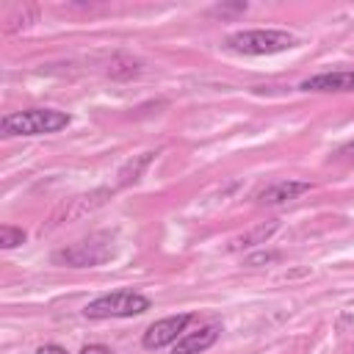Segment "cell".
Instances as JSON below:
<instances>
[{
  "mask_svg": "<svg viewBox=\"0 0 354 354\" xmlns=\"http://www.w3.org/2000/svg\"><path fill=\"white\" fill-rule=\"evenodd\" d=\"M72 116L66 111L55 108H25V111H11L0 119V133L6 138L11 136H47L69 127Z\"/></svg>",
  "mask_w": 354,
  "mask_h": 354,
  "instance_id": "obj_1",
  "label": "cell"
},
{
  "mask_svg": "<svg viewBox=\"0 0 354 354\" xmlns=\"http://www.w3.org/2000/svg\"><path fill=\"white\" fill-rule=\"evenodd\" d=\"M296 44V36L279 28H252V30H235L227 36V47L238 55H274L285 53Z\"/></svg>",
  "mask_w": 354,
  "mask_h": 354,
  "instance_id": "obj_2",
  "label": "cell"
},
{
  "mask_svg": "<svg viewBox=\"0 0 354 354\" xmlns=\"http://www.w3.org/2000/svg\"><path fill=\"white\" fill-rule=\"evenodd\" d=\"M152 307V301L138 293V290H130V288H122V290H111V293H102L97 299H91L86 307H83V315L91 318V321H105V318H133V315H141Z\"/></svg>",
  "mask_w": 354,
  "mask_h": 354,
  "instance_id": "obj_3",
  "label": "cell"
},
{
  "mask_svg": "<svg viewBox=\"0 0 354 354\" xmlns=\"http://www.w3.org/2000/svg\"><path fill=\"white\" fill-rule=\"evenodd\" d=\"M113 257V241L108 232H97V235H88L66 249H58L53 254L55 263L61 266H69V268H91V266H100L105 260Z\"/></svg>",
  "mask_w": 354,
  "mask_h": 354,
  "instance_id": "obj_4",
  "label": "cell"
},
{
  "mask_svg": "<svg viewBox=\"0 0 354 354\" xmlns=\"http://www.w3.org/2000/svg\"><path fill=\"white\" fill-rule=\"evenodd\" d=\"M194 321L191 313H180V315H166L155 324L147 326V332L141 335V346L155 351V348H163L169 343H177L183 335H185V326Z\"/></svg>",
  "mask_w": 354,
  "mask_h": 354,
  "instance_id": "obj_5",
  "label": "cell"
},
{
  "mask_svg": "<svg viewBox=\"0 0 354 354\" xmlns=\"http://www.w3.org/2000/svg\"><path fill=\"white\" fill-rule=\"evenodd\" d=\"M111 194H113V188H97V191H91V194H80V196L66 199V202L53 213L50 227H58V224H64V221H75V218L88 216L91 210L102 207V205L108 202V196H111Z\"/></svg>",
  "mask_w": 354,
  "mask_h": 354,
  "instance_id": "obj_6",
  "label": "cell"
},
{
  "mask_svg": "<svg viewBox=\"0 0 354 354\" xmlns=\"http://www.w3.org/2000/svg\"><path fill=\"white\" fill-rule=\"evenodd\" d=\"M301 91H318V94H332V91H354V69H332V72H318L301 80Z\"/></svg>",
  "mask_w": 354,
  "mask_h": 354,
  "instance_id": "obj_7",
  "label": "cell"
},
{
  "mask_svg": "<svg viewBox=\"0 0 354 354\" xmlns=\"http://www.w3.org/2000/svg\"><path fill=\"white\" fill-rule=\"evenodd\" d=\"M310 191H313L310 180H279V183L266 185L254 199L260 205H285V202L299 199L301 194H310Z\"/></svg>",
  "mask_w": 354,
  "mask_h": 354,
  "instance_id": "obj_8",
  "label": "cell"
},
{
  "mask_svg": "<svg viewBox=\"0 0 354 354\" xmlns=\"http://www.w3.org/2000/svg\"><path fill=\"white\" fill-rule=\"evenodd\" d=\"M218 335H221V329H218L216 324L199 326L196 332H185V335L174 343L171 354H202V351H207V348L218 340Z\"/></svg>",
  "mask_w": 354,
  "mask_h": 354,
  "instance_id": "obj_9",
  "label": "cell"
},
{
  "mask_svg": "<svg viewBox=\"0 0 354 354\" xmlns=\"http://www.w3.org/2000/svg\"><path fill=\"white\" fill-rule=\"evenodd\" d=\"M279 230V221H260V224H254L252 230H246V232H241V235H235L232 241H230V252H241V249H249V246H257V243H266L274 232Z\"/></svg>",
  "mask_w": 354,
  "mask_h": 354,
  "instance_id": "obj_10",
  "label": "cell"
},
{
  "mask_svg": "<svg viewBox=\"0 0 354 354\" xmlns=\"http://www.w3.org/2000/svg\"><path fill=\"white\" fill-rule=\"evenodd\" d=\"M152 158H155V152H141L136 160H127L122 169H119V180H116V188H124V185H130V183H136L138 177H141V171L152 163Z\"/></svg>",
  "mask_w": 354,
  "mask_h": 354,
  "instance_id": "obj_11",
  "label": "cell"
},
{
  "mask_svg": "<svg viewBox=\"0 0 354 354\" xmlns=\"http://www.w3.org/2000/svg\"><path fill=\"white\" fill-rule=\"evenodd\" d=\"M36 19H39V8H36V6H17V8L6 17V30H8V33H17L19 28L25 30V28H30Z\"/></svg>",
  "mask_w": 354,
  "mask_h": 354,
  "instance_id": "obj_12",
  "label": "cell"
},
{
  "mask_svg": "<svg viewBox=\"0 0 354 354\" xmlns=\"http://www.w3.org/2000/svg\"><path fill=\"white\" fill-rule=\"evenodd\" d=\"M138 72H141V64H138L136 58H130V55H116V58L111 61V66H108V75L116 77V80H130V77H136Z\"/></svg>",
  "mask_w": 354,
  "mask_h": 354,
  "instance_id": "obj_13",
  "label": "cell"
},
{
  "mask_svg": "<svg viewBox=\"0 0 354 354\" xmlns=\"http://www.w3.org/2000/svg\"><path fill=\"white\" fill-rule=\"evenodd\" d=\"M25 243V230L22 227H14V224H3L0 227V246L3 249H17Z\"/></svg>",
  "mask_w": 354,
  "mask_h": 354,
  "instance_id": "obj_14",
  "label": "cell"
},
{
  "mask_svg": "<svg viewBox=\"0 0 354 354\" xmlns=\"http://www.w3.org/2000/svg\"><path fill=\"white\" fill-rule=\"evenodd\" d=\"M279 254L277 252H260V254H252L246 257V266H257V263H268V260H277Z\"/></svg>",
  "mask_w": 354,
  "mask_h": 354,
  "instance_id": "obj_15",
  "label": "cell"
},
{
  "mask_svg": "<svg viewBox=\"0 0 354 354\" xmlns=\"http://www.w3.org/2000/svg\"><path fill=\"white\" fill-rule=\"evenodd\" d=\"M77 354H111V348L102 346V343H88V346H83Z\"/></svg>",
  "mask_w": 354,
  "mask_h": 354,
  "instance_id": "obj_16",
  "label": "cell"
},
{
  "mask_svg": "<svg viewBox=\"0 0 354 354\" xmlns=\"http://www.w3.org/2000/svg\"><path fill=\"white\" fill-rule=\"evenodd\" d=\"M36 354H69V351L64 346H58V343H44V346L36 348Z\"/></svg>",
  "mask_w": 354,
  "mask_h": 354,
  "instance_id": "obj_17",
  "label": "cell"
},
{
  "mask_svg": "<svg viewBox=\"0 0 354 354\" xmlns=\"http://www.w3.org/2000/svg\"><path fill=\"white\" fill-rule=\"evenodd\" d=\"M337 158H340V160H354V141L343 144V147L337 149Z\"/></svg>",
  "mask_w": 354,
  "mask_h": 354,
  "instance_id": "obj_18",
  "label": "cell"
}]
</instances>
